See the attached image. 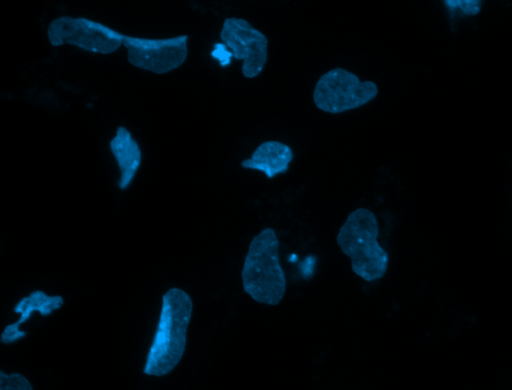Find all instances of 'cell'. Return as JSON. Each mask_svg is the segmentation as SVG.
I'll use <instances>...</instances> for the list:
<instances>
[{
  "label": "cell",
  "mask_w": 512,
  "mask_h": 390,
  "mask_svg": "<svg viewBox=\"0 0 512 390\" xmlns=\"http://www.w3.org/2000/svg\"><path fill=\"white\" fill-rule=\"evenodd\" d=\"M192 312L193 302L186 291L170 288L163 294L157 326L144 362V374L162 377L179 364L186 349Z\"/></svg>",
  "instance_id": "6da1fadb"
},
{
  "label": "cell",
  "mask_w": 512,
  "mask_h": 390,
  "mask_svg": "<svg viewBox=\"0 0 512 390\" xmlns=\"http://www.w3.org/2000/svg\"><path fill=\"white\" fill-rule=\"evenodd\" d=\"M279 248V239L271 227L261 230L249 244L241 271L242 286L258 303L276 306L285 295L286 277Z\"/></svg>",
  "instance_id": "7a4b0ae2"
},
{
  "label": "cell",
  "mask_w": 512,
  "mask_h": 390,
  "mask_svg": "<svg viewBox=\"0 0 512 390\" xmlns=\"http://www.w3.org/2000/svg\"><path fill=\"white\" fill-rule=\"evenodd\" d=\"M379 225L367 208L352 211L340 227L337 244L351 260V269L364 281L381 279L387 272L388 253L378 243Z\"/></svg>",
  "instance_id": "3957f363"
},
{
  "label": "cell",
  "mask_w": 512,
  "mask_h": 390,
  "mask_svg": "<svg viewBox=\"0 0 512 390\" xmlns=\"http://www.w3.org/2000/svg\"><path fill=\"white\" fill-rule=\"evenodd\" d=\"M378 94L377 85L344 69L333 68L319 78L313 91L316 107L324 112L338 114L359 108Z\"/></svg>",
  "instance_id": "277c9868"
},
{
  "label": "cell",
  "mask_w": 512,
  "mask_h": 390,
  "mask_svg": "<svg viewBox=\"0 0 512 390\" xmlns=\"http://www.w3.org/2000/svg\"><path fill=\"white\" fill-rule=\"evenodd\" d=\"M53 46L72 45L92 53L111 54L123 45L124 34L83 17L60 16L47 27Z\"/></svg>",
  "instance_id": "5b68a950"
},
{
  "label": "cell",
  "mask_w": 512,
  "mask_h": 390,
  "mask_svg": "<svg viewBox=\"0 0 512 390\" xmlns=\"http://www.w3.org/2000/svg\"><path fill=\"white\" fill-rule=\"evenodd\" d=\"M123 46L131 65L155 74H165L185 62L188 36L142 38L124 35Z\"/></svg>",
  "instance_id": "8992f818"
},
{
  "label": "cell",
  "mask_w": 512,
  "mask_h": 390,
  "mask_svg": "<svg viewBox=\"0 0 512 390\" xmlns=\"http://www.w3.org/2000/svg\"><path fill=\"white\" fill-rule=\"evenodd\" d=\"M220 38L231 55L242 60L241 72L245 78L258 76L268 58V39L247 20L236 17L226 18L220 31Z\"/></svg>",
  "instance_id": "52a82bcc"
},
{
  "label": "cell",
  "mask_w": 512,
  "mask_h": 390,
  "mask_svg": "<svg viewBox=\"0 0 512 390\" xmlns=\"http://www.w3.org/2000/svg\"><path fill=\"white\" fill-rule=\"evenodd\" d=\"M64 304V299L60 295H48L42 290H34L29 295L23 297L14 306L13 311L19 315V318L7 325L1 334V343L12 344L26 336V331L21 329L34 312L42 316H48L56 310H59Z\"/></svg>",
  "instance_id": "ba28073f"
},
{
  "label": "cell",
  "mask_w": 512,
  "mask_h": 390,
  "mask_svg": "<svg viewBox=\"0 0 512 390\" xmlns=\"http://www.w3.org/2000/svg\"><path fill=\"white\" fill-rule=\"evenodd\" d=\"M109 146L120 173L118 186L121 190H125L132 183L141 165L142 152L140 146L131 132L124 126L117 127Z\"/></svg>",
  "instance_id": "9c48e42d"
},
{
  "label": "cell",
  "mask_w": 512,
  "mask_h": 390,
  "mask_svg": "<svg viewBox=\"0 0 512 390\" xmlns=\"http://www.w3.org/2000/svg\"><path fill=\"white\" fill-rule=\"evenodd\" d=\"M293 156L290 146L280 141L269 140L262 142L250 158L242 160L241 166L259 170L271 179L288 171Z\"/></svg>",
  "instance_id": "30bf717a"
},
{
  "label": "cell",
  "mask_w": 512,
  "mask_h": 390,
  "mask_svg": "<svg viewBox=\"0 0 512 390\" xmlns=\"http://www.w3.org/2000/svg\"><path fill=\"white\" fill-rule=\"evenodd\" d=\"M0 390H33L26 377L20 373L0 371Z\"/></svg>",
  "instance_id": "8fae6325"
},
{
  "label": "cell",
  "mask_w": 512,
  "mask_h": 390,
  "mask_svg": "<svg viewBox=\"0 0 512 390\" xmlns=\"http://www.w3.org/2000/svg\"><path fill=\"white\" fill-rule=\"evenodd\" d=\"M445 4L451 9L460 8L469 15L477 14L481 7V1L478 0H447Z\"/></svg>",
  "instance_id": "7c38bea8"
}]
</instances>
